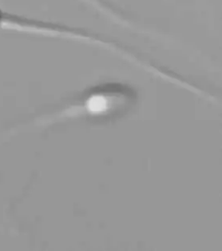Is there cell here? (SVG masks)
I'll list each match as a JSON object with an SVG mask.
<instances>
[{"label": "cell", "instance_id": "obj_1", "mask_svg": "<svg viewBox=\"0 0 222 251\" xmlns=\"http://www.w3.org/2000/svg\"><path fill=\"white\" fill-rule=\"evenodd\" d=\"M0 29L15 30L18 32L29 33L36 35H54L62 36L68 39H80L81 41L87 43L92 42L93 39L90 36L80 35L79 33L73 32L72 30L61 29L58 26H50L45 23L39 22L31 20L30 18L19 16L17 15L9 13L0 8Z\"/></svg>", "mask_w": 222, "mask_h": 251}]
</instances>
